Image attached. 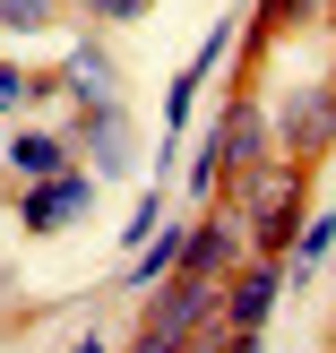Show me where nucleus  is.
Segmentation results:
<instances>
[{
	"label": "nucleus",
	"instance_id": "9",
	"mask_svg": "<svg viewBox=\"0 0 336 353\" xmlns=\"http://www.w3.org/2000/svg\"><path fill=\"white\" fill-rule=\"evenodd\" d=\"M0 17H9V26H34V17H43V0H9Z\"/></svg>",
	"mask_w": 336,
	"mask_h": 353
},
{
	"label": "nucleus",
	"instance_id": "4",
	"mask_svg": "<svg viewBox=\"0 0 336 353\" xmlns=\"http://www.w3.org/2000/svg\"><path fill=\"white\" fill-rule=\"evenodd\" d=\"M233 241H241V224H233V216H207L199 233H190L181 268H190V276H224V259H233Z\"/></svg>",
	"mask_w": 336,
	"mask_h": 353
},
{
	"label": "nucleus",
	"instance_id": "3",
	"mask_svg": "<svg viewBox=\"0 0 336 353\" xmlns=\"http://www.w3.org/2000/svg\"><path fill=\"white\" fill-rule=\"evenodd\" d=\"M268 302H276V268H250V276H241L233 293H224V327H233V336H259Z\"/></svg>",
	"mask_w": 336,
	"mask_h": 353
},
{
	"label": "nucleus",
	"instance_id": "8",
	"mask_svg": "<svg viewBox=\"0 0 336 353\" xmlns=\"http://www.w3.org/2000/svg\"><path fill=\"white\" fill-rule=\"evenodd\" d=\"M181 250H190L181 233H164V241H147V250H138V268H130V276H138V285H147V276H164V268H181Z\"/></svg>",
	"mask_w": 336,
	"mask_h": 353
},
{
	"label": "nucleus",
	"instance_id": "5",
	"mask_svg": "<svg viewBox=\"0 0 336 353\" xmlns=\"http://www.w3.org/2000/svg\"><path fill=\"white\" fill-rule=\"evenodd\" d=\"M328 130H336V95H328V86H319V95H302V103L285 112V147H319Z\"/></svg>",
	"mask_w": 336,
	"mask_h": 353
},
{
	"label": "nucleus",
	"instance_id": "1",
	"mask_svg": "<svg viewBox=\"0 0 336 353\" xmlns=\"http://www.w3.org/2000/svg\"><path fill=\"white\" fill-rule=\"evenodd\" d=\"M241 216H250V241H293V164H268L250 172V190H241Z\"/></svg>",
	"mask_w": 336,
	"mask_h": 353
},
{
	"label": "nucleus",
	"instance_id": "10",
	"mask_svg": "<svg viewBox=\"0 0 336 353\" xmlns=\"http://www.w3.org/2000/svg\"><path fill=\"white\" fill-rule=\"evenodd\" d=\"M138 9H147V0H103V17H138Z\"/></svg>",
	"mask_w": 336,
	"mask_h": 353
},
{
	"label": "nucleus",
	"instance_id": "11",
	"mask_svg": "<svg viewBox=\"0 0 336 353\" xmlns=\"http://www.w3.org/2000/svg\"><path fill=\"white\" fill-rule=\"evenodd\" d=\"M293 9H302V0H268V26H276V17H293Z\"/></svg>",
	"mask_w": 336,
	"mask_h": 353
},
{
	"label": "nucleus",
	"instance_id": "7",
	"mask_svg": "<svg viewBox=\"0 0 336 353\" xmlns=\"http://www.w3.org/2000/svg\"><path fill=\"white\" fill-rule=\"evenodd\" d=\"M328 250H336V224H328V216H310V224H293V268H302V276L319 268Z\"/></svg>",
	"mask_w": 336,
	"mask_h": 353
},
{
	"label": "nucleus",
	"instance_id": "6",
	"mask_svg": "<svg viewBox=\"0 0 336 353\" xmlns=\"http://www.w3.org/2000/svg\"><path fill=\"white\" fill-rule=\"evenodd\" d=\"M9 164L26 172V181H52V172H69V155H61V138H43V130H26L9 147Z\"/></svg>",
	"mask_w": 336,
	"mask_h": 353
},
{
	"label": "nucleus",
	"instance_id": "2",
	"mask_svg": "<svg viewBox=\"0 0 336 353\" xmlns=\"http://www.w3.org/2000/svg\"><path fill=\"white\" fill-rule=\"evenodd\" d=\"M69 216H86V181H78V172L34 181V199H26V224H34V233H61Z\"/></svg>",
	"mask_w": 336,
	"mask_h": 353
},
{
	"label": "nucleus",
	"instance_id": "12",
	"mask_svg": "<svg viewBox=\"0 0 336 353\" xmlns=\"http://www.w3.org/2000/svg\"><path fill=\"white\" fill-rule=\"evenodd\" d=\"M78 353H103V345H95V336H86V345H78Z\"/></svg>",
	"mask_w": 336,
	"mask_h": 353
}]
</instances>
